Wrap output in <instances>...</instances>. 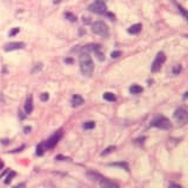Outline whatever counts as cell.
Wrapping results in <instances>:
<instances>
[{"label": "cell", "mask_w": 188, "mask_h": 188, "mask_svg": "<svg viewBox=\"0 0 188 188\" xmlns=\"http://www.w3.org/2000/svg\"><path fill=\"white\" fill-rule=\"evenodd\" d=\"M19 31H20V29H19L18 27H15V28H13V29H12V31L10 32V36H11V37H13V36H15V34H16V33H18Z\"/></svg>", "instance_id": "obj_24"}, {"label": "cell", "mask_w": 188, "mask_h": 188, "mask_svg": "<svg viewBox=\"0 0 188 188\" xmlns=\"http://www.w3.org/2000/svg\"><path fill=\"white\" fill-rule=\"evenodd\" d=\"M90 12L95 13V14H105L107 12V6L105 3L101 1H94L93 4H91L87 8Z\"/></svg>", "instance_id": "obj_4"}, {"label": "cell", "mask_w": 188, "mask_h": 188, "mask_svg": "<svg viewBox=\"0 0 188 188\" xmlns=\"http://www.w3.org/2000/svg\"><path fill=\"white\" fill-rule=\"evenodd\" d=\"M141 28H142V25H141V24H134V25H132V26L127 29V32H128L129 34H138V33L141 32Z\"/></svg>", "instance_id": "obj_12"}, {"label": "cell", "mask_w": 188, "mask_h": 188, "mask_svg": "<svg viewBox=\"0 0 188 188\" xmlns=\"http://www.w3.org/2000/svg\"><path fill=\"white\" fill-rule=\"evenodd\" d=\"M29 131H31V127H26L25 128V133H29Z\"/></svg>", "instance_id": "obj_28"}, {"label": "cell", "mask_w": 188, "mask_h": 188, "mask_svg": "<svg viewBox=\"0 0 188 188\" xmlns=\"http://www.w3.org/2000/svg\"><path fill=\"white\" fill-rule=\"evenodd\" d=\"M61 135H62V132H61V131H59L58 133H55L54 135H52V136H51V138H49L46 142H44L45 148H46V149H48V148H53V147L58 144V141L60 140Z\"/></svg>", "instance_id": "obj_6"}, {"label": "cell", "mask_w": 188, "mask_h": 188, "mask_svg": "<svg viewBox=\"0 0 188 188\" xmlns=\"http://www.w3.org/2000/svg\"><path fill=\"white\" fill-rule=\"evenodd\" d=\"M98 51H100V45L98 44H90V45H86V46H83L81 47L80 49V53H91V52H98Z\"/></svg>", "instance_id": "obj_9"}, {"label": "cell", "mask_w": 188, "mask_h": 188, "mask_svg": "<svg viewBox=\"0 0 188 188\" xmlns=\"http://www.w3.org/2000/svg\"><path fill=\"white\" fill-rule=\"evenodd\" d=\"M144 91V88L141 86H139V85H132V86L129 87V92L131 94H140L141 92Z\"/></svg>", "instance_id": "obj_14"}, {"label": "cell", "mask_w": 188, "mask_h": 188, "mask_svg": "<svg viewBox=\"0 0 188 188\" xmlns=\"http://www.w3.org/2000/svg\"><path fill=\"white\" fill-rule=\"evenodd\" d=\"M104 99L107 101H115V95L111 92H106V93H104Z\"/></svg>", "instance_id": "obj_17"}, {"label": "cell", "mask_w": 188, "mask_h": 188, "mask_svg": "<svg viewBox=\"0 0 188 188\" xmlns=\"http://www.w3.org/2000/svg\"><path fill=\"white\" fill-rule=\"evenodd\" d=\"M3 167H4V163H3L1 161H0V168H3Z\"/></svg>", "instance_id": "obj_31"}, {"label": "cell", "mask_w": 188, "mask_h": 188, "mask_svg": "<svg viewBox=\"0 0 188 188\" xmlns=\"http://www.w3.org/2000/svg\"><path fill=\"white\" fill-rule=\"evenodd\" d=\"M182 71V67H181V65H175L174 67H173V74L174 75H178L180 72Z\"/></svg>", "instance_id": "obj_20"}, {"label": "cell", "mask_w": 188, "mask_h": 188, "mask_svg": "<svg viewBox=\"0 0 188 188\" xmlns=\"http://www.w3.org/2000/svg\"><path fill=\"white\" fill-rule=\"evenodd\" d=\"M71 104H72V106H73V107H78V106H80V105H82V104H83V99H82L80 95L75 94V95H73V98H72Z\"/></svg>", "instance_id": "obj_13"}, {"label": "cell", "mask_w": 188, "mask_h": 188, "mask_svg": "<svg viewBox=\"0 0 188 188\" xmlns=\"http://www.w3.org/2000/svg\"><path fill=\"white\" fill-rule=\"evenodd\" d=\"M32 111H33V98H32V95H29L26 100V104H25V112H26V114H29V113H32Z\"/></svg>", "instance_id": "obj_11"}, {"label": "cell", "mask_w": 188, "mask_h": 188, "mask_svg": "<svg viewBox=\"0 0 188 188\" xmlns=\"http://www.w3.org/2000/svg\"><path fill=\"white\" fill-rule=\"evenodd\" d=\"M80 71L85 77H92L94 72V62L88 53H80Z\"/></svg>", "instance_id": "obj_1"}, {"label": "cell", "mask_w": 188, "mask_h": 188, "mask_svg": "<svg viewBox=\"0 0 188 188\" xmlns=\"http://www.w3.org/2000/svg\"><path fill=\"white\" fill-rule=\"evenodd\" d=\"M174 119L178 121V122H180V124H185L186 121H187V119H188V113H187V111L186 109H183V108H178L175 112H174Z\"/></svg>", "instance_id": "obj_7"}, {"label": "cell", "mask_w": 188, "mask_h": 188, "mask_svg": "<svg viewBox=\"0 0 188 188\" xmlns=\"http://www.w3.org/2000/svg\"><path fill=\"white\" fill-rule=\"evenodd\" d=\"M65 62H72V59H65Z\"/></svg>", "instance_id": "obj_29"}, {"label": "cell", "mask_w": 188, "mask_h": 188, "mask_svg": "<svg viewBox=\"0 0 188 188\" xmlns=\"http://www.w3.org/2000/svg\"><path fill=\"white\" fill-rule=\"evenodd\" d=\"M166 61V55H165V53L163 52H159L158 54H157V57H155V60L153 61V64H152V72H158V71H160V68H161V66L163 65V62Z\"/></svg>", "instance_id": "obj_5"}, {"label": "cell", "mask_w": 188, "mask_h": 188, "mask_svg": "<svg viewBox=\"0 0 188 188\" xmlns=\"http://www.w3.org/2000/svg\"><path fill=\"white\" fill-rule=\"evenodd\" d=\"M13 176H15V172H10V174L7 175V178H6V180H5V183L8 185V183L11 182V180H12Z\"/></svg>", "instance_id": "obj_22"}, {"label": "cell", "mask_w": 188, "mask_h": 188, "mask_svg": "<svg viewBox=\"0 0 188 188\" xmlns=\"http://www.w3.org/2000/svg\"><path fill=\"white\" fill-rule=\"evenodd\" d=\"M178 7H179V10L181 11V13H182V15H183V16H187V13H186V11H185V8H183V7H181V6H178Z\"/></svg>", "instance_id": "obj_27"}, {"label": "cell", "mask_w": 188, "mask_h": 188, "mask_svg": "<svg viewBox=\"0 0 188 188\" xmlns=\"http://www.w3.org/2000/svg\"><path fill=\"white\" fill-rule=\"evenodd\" d=\"M82 127H83L85 129H92V128L95 127V122H94V121H87V122H85V124L82 125Z\"/></svg>", "instance_id": "obj_18"}, {"label": "cell", "mask_w": 188, "mask_h": 188, "mask_svg": "<svg viewBox=\"0 0 188 188\" xmlns=\"http://www.w3.org/2000/svg\"><path fill=\"white\" fill-rule=\"evenodd\" d=\"M65 18L68 19L70 21H72V23H75V21H77V16H75L73 13H71V12H66V13H65Z\"/></svg>", "instance_id": "obj_16"}, {"label": "cell", "mask_w": 188, "mask_h": 188, "mask_svg": "<svg viewBox=\"0 0 188 188\" xmlns=\"http://www.w3.org/2000/svg\"><path fill=\"white\" fill-rule=\"evenodd\" d=\"M45 146H44V144H40V145H38V147H37V155H42L44 154V152H45Z\"/></svg>", "instance_id": "obj_19"}, {"label": "cell", "mask_w": 188, "mask_h": 188, "mask_svg": "<svg viewBox=\"0 0 188 188\" xmlns=\"http://www.w3.org/2000/svg\"><path fill=\"white\" fill-rule=\"evenodd\" d=\"M92 31L93 33L98 34V36L102 37V38H107L109 34V29L108 26L104 23V21H95L92 24Z\"/></svg>", "instance_id": "obj_2"}, {"label": "cell", "mask_w": 188, "mask_h": 188, "mask_svg": "<svg viewBox=\"0 0 188 188\" xmlns=\"http://www.w3.org/2000/svg\"><path fill=\"white\" fill-rule=\"evenodd\" d=\"M61 1V0H54V4H59Z\"/></svg>", "instance_id": "obj_30"}, {"label": "cell", "mask_w": 188, "mask_h": 188, "mask_svg": "<svg viewBox=\"0 0 188 188\" xmlns=\"http://www.w3.org/2000/svg\"><path fill=\"white\" fill-rule=\"evenodd\" d=\"M25 47V44L21 41H15V42H8L4 46V49L6 52H11V51H16V49H21Z\"/></svg>", "instance_id": "obj_8"}, {"label": "cell", "mask_w": 188, "mask_h": 188, "mask_svg": "<svg viewBox=\"0 0 188 188\" xmlns=\"http://www.w3.org/2000/svg\"><path fill=\"white\" fill-rule=\"evenodd\" d=\"M150 126L160 128V129H169L172 125H170V121L167 118L160 115V116H157V118L153 119L152 122H150Z\"/></svg>", "instance_id": "obj_3"}, {"label": "cell", "mask_w": 188, "mask_h": 188, "mask_svg": "<svg viewBox=\"0 0 188 188\" xmlns=\"http://www.w3.org/2000/svg\"><path fill=\"white\" fill-rule=\"evenodd\" d=\"M100 186L104 187V188H119V185L113 182V181H109L108 179L104 178L100 180Z\"/></svg>", "instance_id": "obj_10"}, {"label": "cell", "mask_w": 188, "mask_h": 188, "mask_svg": "<svg viewBox=\"0 0 188 188\" xmlns=\"http://www.w3.org/2000/svg\"><path fill=\"white\" fill-rule=\"evenodd\" d=\"M109 166L120 167V168H124L125 170H128V163L127 162H113V163H109Z\"/></svg>", "instance_id": "obj_15"}, {"label": "cell", "mask_w": 188, "mask_h": 188, "mask_svg": "<svg viewBox=\"0 0 188 188\" xmlns=\"http://www.w3.org/2000/svg\"><path fill=\"white\" fill-rule=\"evenodd\" d=\"M120 55H121V52H120V51H114V52L111 53L112 59H116V58H119Z\"/></svg>", "instance_id": "obj_23"}, {"label": "cell", "mask_w": 188, "mask_h": 188, "mask_svg": "<svg viewBox=\"0 0 188 188\" xmlns=\"http://www.w3.org/2000/svg\"><path fill=\"white\" fill-rule=\"evenodd\" d=\"M95 1H101V3H105L106 0H95Z\"/></svg>", "instance_id": "obj_32"}, {"label": "cell", "mask_w": 188, "mask_h": 188, "mask_svg": "<svg viewBox=\"0 0 188 188\" xmlns=\"http://www.w3.org/2000/svg\"><path fill=\"white\" fill-rule=\"evenodd\" d=\"M95 54H96V57H98V59H99V60H101V61H102V60H104V59H105V57H104V55H102V54L100 53V51H98V52H95Z\"/></svg>", "instance_id": "obj_26"}, {"label": "cell", "mask_w": 188, "mask_h": 188, "mask_svg": "<svg viewBox=\"0 0 188 188\" xmlns=\"http://www.w3.org/2000/svg\"><path fill=\"white\" fill-rule=\"evenodd\" d=\"M114 149H115V146H109V147H107L104 152L101 153V155H102V157H104V155H107V154H109V153H111L112 150H114Z\"/></svg>", "instance_id": "obj_21"}, {"label": "cell", "mask_w": 188, "mask_h": 188, "mask_svg": "<svg viewBox=\"0 0 188 188\" xmlns=\"http://www.w3.org/2000/svg\"><path fill=\"white\" fill-rule=\"evenodd\" d=\"M48 98H49L48 93H42V94H41V96H40V99H41L42 101H47V100H48Z\"/></svg>", "instance_id": "obj_25"}]
</instances>
